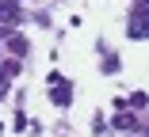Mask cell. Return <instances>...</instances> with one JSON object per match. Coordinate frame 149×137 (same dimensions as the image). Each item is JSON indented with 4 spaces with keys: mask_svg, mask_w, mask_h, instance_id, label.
I'll list each match as a JSON object with an SVG mask.
<instances>
[{
    "mask_svg": "<svg viewBox=\"0 0 149 137\" xmlns=\"http://www.w3.org/2000/svg\"><path fill=\"white\" fill-rule=\"evenodd\" d=\"M145 19H149V4H145V0H138L134 12H130V27H126V34H130V38H145V34H149Z\"/></svg>",
    "mask_w": 149,
    "mask_h": 137,
    "instance_id": "cell-1",
    "label": "cell"
},
{
    "mask_svg": "<svg viewBox=\"0 0 149 137\" xmlns=\"http://www.w3.org/2000/svg\"><path fill=\"white\" fill-rule=\"evenodd\" d=\"M50 99H54V107H69L73 103V88H69V80L65 76H50Z\"/></svg>",
    "mask_w": 149,
    "mask_h": 137,
    "instance_id": "cell-2",
    "label": "cell"
},
{
    "mask_svg": "<svg viewBox=\"0 0 149 137\" xmlns=\"http://www.w3.org/2000/svg\"><path fill=\"white\" fill-rule=\"evenodd\" d=\"M19 19H23L19 0H0V27H15Z\"/></svg>",
    "mask_w": 149,
    "mask_h": 137,
    "instance_id": "cell-3",
    "label": "cell"
},
{
    "mask_svg": "<svg viewBox=\"0 0 149 137\" xmlns=\"http://www.w3.org/2000/svg\"><path fill=\"white\" fill-rule=\"evenodd\" d=\"M134 126H138L134 111H130V107H118V111H115V129H134Z\"/></svg>",
    "mask_w": 149,
    "mask_h": 137,
    "instance_id": "cell-4",
    "label": "cell"
},
{
    "mask_svg": "<svg viewBox=\"0 0 149 137\" xmlns=\"http://www.w3.org/2000/svg\"><path fill=\"white\" fill-rule=\"evenodd\" d=\"M8 46H12V53H15V57H27V50H31V46H27V38H19V34H15Z\"/></svg>",
    "mask_w": 149,
    "mask_h": 137,
    "instance_id": "cell-5",
    "label": "cell"
},
{
    "mask_svg": "<svg viewBox=\"0 0 149 137\" xmlns=\"http://www.w3.org/2000/svg\"><path fill=\"white\" fill-rule=\"evenodd\" d=\"M126 107H130V111H141V107H145V92H134V95H130V103H126Z\"/></svg>",
    "mask_w": 149,
    "mask_h": 137,
    "instance_id": "cell-6",
    "label": "cell"
},
{
    "mask_svg": "<svg viewBox=\"0 0 149 137\" xmlns=\"http://www.w3.org/2000/svg\"><path fill=\"white\" fill-rule=\"evenodd\" d=\"M0 72H4V76H19V61H4Z\"/></svg>",
    "mask_w": 149,
    "mask_h": 137,
    "instance_id": "cell-7",
    "label": "cell"
},
{
    "mask_svg": "<svg viewBox=\"0 0 149 137\" xmlns=\"http://www.w3.org/2000/svg\"><path fill=\"white\" fill-rule=\"evenodd\" d=\"M103 72H118V57H107L103 61Z\"/></svg>",
    "mask_w": 149,
    "mask_h": 137,
    "instance_id": "cell-8",
    "label": "cell"
},
{
    "mask_svg": "<svg viewBox=\"0 0 149 137\" xmlns=\"http://www.w3.org/2000/svg\"><path fill=\"white\" fill-rule=\"evenodd\" d=\"M4 95H8V76L0 72V99H4Z\"/></svg>",
    "mask_w": 149,
    "mask_h": 137,
    "instance_id": "cell-9",
    "label": "cell"
},
{
    "mask_svg": "<svg viewBox=\"0 0 149 137\" xmlns=\"http://www.w3.org/2000/svg\"><path fill=\"white\" fill-rule=\"evenodd\" d=\"M0 133H4V126H0Z\"/></svg>",
    "mask_w": 149,
    "mask_h": 137,
    "instance_id": "cell-10",
    "label": "cell"
}]
</instances>
